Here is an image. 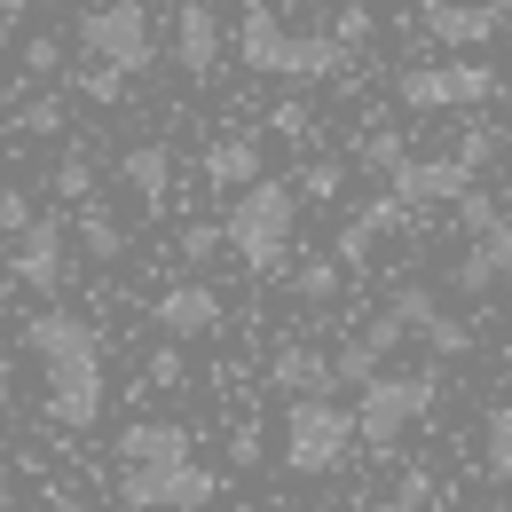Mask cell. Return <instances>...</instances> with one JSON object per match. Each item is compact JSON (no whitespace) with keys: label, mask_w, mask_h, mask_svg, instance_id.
<instances>
[{"label":"cell","mask_w":512,"mask_h":512,"mask_svg":"<svg viewBox=\"0 0 512 512\" xmlns=\"http://www.w3.org/2000/svg\"><path fill=\"white\" fill-rule=\"evenodd\" d=\"M442 394V371H371L363 394H355V434L371 449H394Z\"/></svg>","instance_id":"obj_5"},{"label":"cell","mask_w":512,"mask_h":512,"mask_svg":"<svg viewBox=\"0 0 512 512\" xmlns=\"http://www.w3.org/2000/svg\"><path fill=\"white\" fill-rule=\"evenodd\" d=\"M489 8H512V0H489Z\"/></svg>","instance_id":"obj_43"},{"label":"cell","mask_w":512,"mask_h":512,"mask_svg":"<svg viewBox=\"0 0 512 512\" xmlns=\"http://www.w3.org/2000/svg\"><path fill=\"white\" fill-rule=\"evenodd\" d=\"M497 87H505V79L489 64H465V56H457V64H434V71H402V79H394V103H402V111H465V103H489Z\"/></svg>","instance_id":"obj_8"},{"label":"cell","mask_w":512,"mask_h":512,"mask_svg":"<svg viewBox=\"0 0 512 512\" xmlns=\"http://www.w3.org/2000/svg\"><path fill=\"white\" fill-rule=\"evenodd\" d=\"M292 292H300L308 308H323V300L339 292V253H331V260H300V276H292Z\"/></svg>","instance_id":"obj_24"},{"label":"cell","mask_w":512,"mask_h":512,"mask_svg":"<svg viewBox=\"0 0 512 512\" xmlns=\"http://www.w3.org/2000/svg\"><path fill=\"white\" fill-rule=\"evenodd\" d=\"M56 127H64V103H56V95L24 103V134H56Z\"/></svg>","instance_id":"obj_31"},{"label":"cell","mask_w":512,"mask_h":512,"mask_svg":"<svg viewBox=\"0 0 512 512\" xmlns=\"http://www.w3.org/2000/svg\"><path fill=\"white\" fill-rule=\"evenodd\" d=\"M205 182H213V190H245V182H260V142H253V134H221V142L205 150Z\"/></svg>","instance_id":"obj_20"},{"label":"cell","mask_w":512,"mask_h":512,"mask_svg":"<svg viewBox=\"0 0 512 512\" xmlns=\"http://www.w3.org/2000/svg\"><path fill=\"white\" fill-rule=\"evenodd\" d=\"M24 71H32V79L64 71V40H48V32H40V40H24Z\"/></svg>","instance_id":"obj_30"},{"label":"cell","mask_w":512,"mask_h":512,"mask_svg":"<svg viewBox=\"0 0 512 512\" xmlns=\"http://www.w3.org/2000/svg\"><path fill=\"white\" fill-rule=\"evenodd\" d=\"M457 158H465V166H473V174H481V166H489V158H497V134H457Z\"/></svg>","instance_id":"obj_32"},{"label":"cell","mask_w":512,"mask_h":512,"mask_svg":"<svg viewBox=\"0 0 512 512\" xmlns=\"http://www.w3.org/2000/svg\"><path fill=\"white\" fill-rule=\"evenodd\" d=\"M79 48H87L95 64H119V71H142L158 56L142 0H103V8H87V16H79Z\"/></svg>","instance_id":"obj_7"},{"label":"cell","mask_w":512,"mask_h":512,"mask_svg":"<svg viewBox=\"0 0 512 512\" xmlns=\"http://www.w3.org/2000/svg\"><path fill=\"white\" fill-rule=\"evenodd\" d=\"M0 442H8V402H0Z\"/></svg>","instance_id":"obj_42"},{"label":"cell","mask_w":512,"mask_h":512,"mask_svg":"<svg viewBox=\"0 0 512 512\" xmlns=\"http://www.w3.org/2000/svg\"><path fill=\"white\" fill-rule=\"evenodd\" d=\"M48 512H87V505H79V497H64V489H56V497H48Z\"/></svg>","instance_id":"obj_38"},{"label":"cell","mask_w":512,"mask_h":512,"mask_svg":"<svg viewBox=\"0 0 512 512\" xmlns=\"http://www.w3.org/2000/svg\"><path fill=\"white\" fill-rule=\"evenodd\" d=\"M8 386H16V363H8V347H0V402H8Z\"/></svg>","instance_id":"obj_37"},{"label":"cell","mask_w":512,"mask_h":512,"mask_svg":"<svg viewBox=\"0 0 512 512\" xmlns=\"http://www.w3.org/2000/svg\"><path fill=\"white\" fill-rule=\"evenodd\" d=\"M292 221H300V190L292 182H245V197L229 205V253L260 268V276H284V260H292Z\"/></svg>","instance_id":"obj_2"},{"label":"cell","mask_w":512,"mask_h":512,"mask_svg":"<svg viewBox=\"0 0 512 512\" xmlns=\"http://www.w3.org/2000/svg\"><path fill=\"white\" fill-rule=\"evenodd\" d=\"M386 229H402V205H394V197H371V205H363V213L339 229V268H363V260H371V245H379Z\"/></svg>","instance_id":"obj_19"},{"label":"cell","mask_w":512,"mask_h":512,"mask_svg":"<svg viewBox=\"0 0 512 512\" xmlns=\"http://www.w3.org/2000/svg\"><path fill=\"white\" fill-rule=\"evenodd\" d=\"M237 56L268 79H331V71L347 64V48H339V32H284V16L276 8H245V24H237Z\"/></svg>","instance_id":"obj_3"},{"label":"cell","mask_w":512,"mask_h":512,"mask_svg":"<svg viewBox=\"0 0 512 512\" xmlns=\"http://www.w3.org/2000/svg\"><path fill=\"white\" fill-rule=\"evenodd\" d=\"M119 174H127V190L142 205H166V190H174V150L166 142H134L127 158H119Z\"/></svg>","instance_id":"obj_18"},{"label":"cell","mask_w":512,"mask_h":512,"mask_svg":"<svg viewBox=\"0 0 512 512\" xmlns=\"http://www.w3.org/2000/svg\"><path fill=\"white\" fill-rule=\"evenodd\" d=\"M24 221H32V205H24V197L8 190V197H0V229H8V237H16V229H24Z\"/></svg>","instance_id":"obj_36"},{"label":"cell","mask_w":512,"mask_h":512,"mask_svg":"<svg viewBox=\"0 0 512 512\" xmlns=\"http://www.w3.org/2000/svg\"><path fill=\"white\" fill-rule=\"evenodd\" d=\"M166 457H190V426L174 418H134L119 434V465H166Z\"/></svg>","instance_id":"obj_16"},{"label":"cell","mask_w":512,"mask_h":512,"mask_svg":"<svg viewBox=\"0 0 512 512\" xmlns=\"http://www.w3.org/2000/svg\"><path fill=\"white\" fill-rule=\"evenodd\" d=\"M355 410H339L331 394H284V465L300 481H323L355 457Z\"/></svg>","instance_id":"obj_4"},{"label":"cell","mask_w":512,"mask_h":512,"mask_svg":"<svg viewBox=\"0 0 512 512\" xmlns=\"http://www.w3.org/2000/svg\"><path fill=\"white\" fill-rule=\"evenodd\" d=\"M481 473H489V481H512V410H489V418H481Z\"/></svg>","instance_id":"obj_21"},{"label":"cell","mask_w":512,"mask_h":512,"mask_svg":"<svg viewBox=\"0 0 512 512\" xmlns=\"http://www.w3.org/2000/svg\"><path fill=\"white\" fill-rule=\"evenodd\" d=\"M355 158H363V166H371V174H394V166H402V158H410V150H402V142H394V134H363V150H355Z\"/></svg>","instance_id":"obj_28"},{"label":"cell","mask_w":512,"mask_h":512,"mask_svg":"<svg viewBox=\"0 0 512 512\" xmlns=\"http://www.w3.org/2000/svg\"><path fill=\"white\" fill-rule=\"evenodd\" d=\"M56 197H95V158H87V150H64V166H56Z\"/></svg>","instance_id":"obj_26"},{"label":"cell","mask_w":512,"mask_h":512,"mask_svg":"<svg viewBox=\"0 0 512 512\" xmlns=\"http://www.w3.org/2000/svg\"><path fill=\"white\" fill-rule=\"evenodd\" d=\"M150 379H158V386H182V355H174V347H158V355H150Z\"/></svg>","instance_id":"obj_35"},{"label":"cell","mask_w":512,"mask_h":512,"mask_svg":"<svg viewBox=\"0 0 512 512\" xmlns=\"http://www.w3.org/2000/svg\"><path fill=\"white\" fill-rule=\"evenodd\" d=\"M268 386H276V394H331V386H339V371L323 363L316 347H276V363H268Z\"/></svg>","instance_id":"obj_17"},{"label":"cell","mask_w":512,"mask_h":512,"mask_svg":"<svg viewBox=\"0 0 512 512\" xmlns=\"http://www.w3.org/2000/svg\"><path fill=\"white\" fill-rule=\"evenodd\" d=\"M24 8H32V0H0V24H8V16H24Z\"/></svg>","instance_id":"obj_40"},{"label":"cell","mask_w":512,"mask_h":512,"mask_svg":"<svg viewBox=\"0 0 512 512\" xmlns=\"http://www.w3.org/2000/svg\"><path fill=\"white\" fill-rule=\"evenodd\" d=\"M150 316H158L166 339H213V331H221V292H213V284H166Z\"/></svg>","instance_id":"obj_11"},{"label":"cell","mask_w":512,"mask_h":512,"mask_svg":"<svg viewBox=\"0 0 512 512\" xmlns=\"http://www.w3.org/2000/svg\"><path fill=\"white\" fill-rule=\"evenodd\" d=\"M300 190H308V197H331V190H339V166H331V158L308 166V174H300Z\"/></svg>","instance_id":"obj_34"},{"label":"cell","mask_w":512,"mask_h":512,"mask_svg":"<svg viewBox=\"0 0 512 512\" xmlns=\"http://www.w3.org/2000/svg\"><path fill=\"white\" fill-rule=\"evenodd\" d=\"M71 268H64V221H48V213H32L24 229H16V245H8V284H24V292H56Z\"/></svg>","instance_id":"obj_9"},{"label":"cell","mask_w":512,"mask_h":512,"mask_svg":"<svg viewBox=\"0 0 512 512\" xmlns=\"http://www.w3.org/2000/svg\"><path fill=\"white\" fill-rule=\"evenodd\" d=\"M213 473L197 457H166V465H119V497L134 512H205L213 505Z\"/></svg>","instance_id":"obj_6"},{"label":"cell","mask_w":512,"mask_h":512,"mask_svg":"<svg viewBox=\"0 0 512 512\" xmlns=\"http://www.w3.org/2000/svg\"><path fill=\"white\" fill-rule=\"evenodd\" d=\"M386 308H394V316H402V323H410V331H418V323L434 316V292H426V284H402V292H394Z\"/></svg>","instance_id":"obj_29"},{"label":"cell","mask_w":512,"mask_h":512,"mask_svg":"<svg viewBox=\"0 0 512 512\" xmlns=\"http://www.w3.org/2000/svg\"><path fill=\"white\" fill-rule=\"evenodd\" d=\"M371 512H418V505H402V497H379V505H371Z\"/></svg>","instance_id":"obj_39"},{"label":"cell","mask_w":512,"mask_h":512,"mask_svg":"<svg viewBox=\"0 0 512 512\" xmlns=\"http://www.w3.org/2000/svg\"><path fill=\"white\" fill-rule=\"evenodd\" d=\"M505 268H512V213H489V221L473 229V253L457 260V276H449V284H457V292H489Z\"/></svg>","instance_id":"obj_12"},{"label":"cell","mask_w":512,"mask_h":512,"mask_svg":"<svg viewBox=\"0 0 512 512\" xmlns=\"http://www.w3.org/2000/svg\"><path fill=\"white\" fill-rule=\"evenodd\" d=\"M465 182H473V166L449 150V158H402L394 174H386V197L410 213V205H457L465 197Z\"/></svg>","instance_id":"obj_10"},{"label":"cell","mask_w":512,"mask_h":512,"mask_svg":"<svg viewBox=\"0 0 512 512\" xmlns=\"http://www.w3.org/2000/svg\"><path fill=\"white\" fill-rule=\"evenodd\" d=\"M8 245H16V237H8V229H0V284H8Z\"/></svg>","instance_id":"obj_41"},{"label":"cell","mask_w":512,"mask_h":512,"mask_svg":"<svg viewBox=\"0 0 512 512\" xmlns=\"http://www.w3.org/2000/svg\"><path fill=\"white\" fill-rule=\"evenodd\" d=\"M79 245H87L95 260H119V253H127V229H119L103 205H87V213H79Z\"/></svg>","instance_id":"obj_23"},{"label":"cell","mask_w":512,"mask_h":512,"mask_svg":"<svg viewBox=\"0 0 512 512\" xmlns=\"http://www.w3.org/2000/svg\"><path fill=\"white\" fill-rule=\"evenodd\" d=\"M174 64L190 71V79H213V64H221V16L205 0H190L174 16Z\"/></svg>","instance_id":"obj_15"},{"label":"cell","mask_w":512,"mask_h":512,"mask_svg":"<svg viewBox=\"0 0 512 512\" xmlns=\"http://www.w3.org/2000/svg\"><path fill=\"white\" fill-rule=\"evenodd\" d=\"M497 16H505V8H489V0H426V8H418V24H426L442 48H481V40L497 32Z\"/></svg>","instance_id":"obj_13"},{"label":"cell","mask_w":512,"mask_h":512,"mask_svg":"<svg viewBox=\"0 0 512 512\" xmlns=\"http://www.w3.org/2000/svg\"><path fill=\"white\" fill-rule=\"evenodd\" d=\"M221 245H229V229H221V221H190V229H182V260H213Z\"/></svg>","instance_id":"obj_27"},{"label":"cell","mask_w":512,"mask_h":512,"mask_svg":"<svg viewBox=\"0 0 512 512\" xmlns=\"http://www.w3.org/2000/svg\"><path fill=\"white\" fill-rule=\"evenodd\" d=\"M418 339L434 347V363H457V355H473V331H465L457 316H442V308H434V316L418 323Z\"/></svg>","instance_id":"obj_22"},{"label":"cell","mask_w":512,"mask_h":512,"mask_svg":"<svg viewBox=\"0 0 512 512\" xmlns=\"http://www.w3.org/2000/svg\"><path fill=\"white\" fill-rule=\"evenodd\" d=\"M331 32H339V48H363V40H371V16H363V8H347Z\"/></svg>","instance_id":"obj_33"},{"label":"cell","mask_w":512,"mask_h":512,"mask_svg":"<svg viewBox=\"0 0 512 512\" xmlns=\"http://www.w3.org/2000/svg\"><path fill=\"white\" fill-rule=\"evenodd\" d=\"M402 339H410V323L394 316V308H386V316H371L363 323V339H347V347H339V355H331V371H339V379H371V371H386V355H394V347H402Z\"/></svg>","instance_id":"obj_14"},{"label":"cell","mask_w":512,"mask_h":512,"mask_svg":"<svg viewBox=\"0 0 512 512\" xmlns=\"http://www.w3.org/2000/svg\"><path fill=\"white\" fill-rule=\"evenodd\" d=\"M79 95H87V103H119V95H127V71L87 56V71H79Z\"/></svg>","instance_id":"obj_25"},{"label":"cell","mask_w":512,"mask_h":512,"mask_svg":"<svg viewBox=\"0 0 512 512\" xmlns=\"http://www.w3.org/2000/svg\"><path fill=\"white\" fill-rule=\"evenodd\" d=\"M24 347L48 363V418L87 434L103 418V331L71 308H40L24 323Z\"/></svg>","instance_id":"obj_1"}]
</instances>
